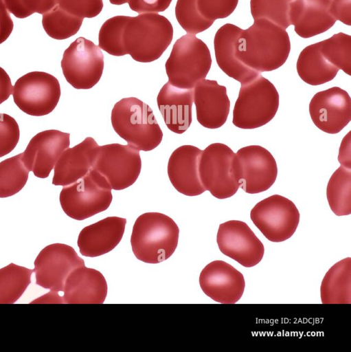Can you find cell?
Segmentation results:
<instances>
[{"label":"cell","instance_id":"cell-40","mask_svg":"<svg viewBox=\"0 0 351 352\" xmlns=\"http://www.w3.org/2000/svg\"><path fill=\"white\" fill-rule=\"evenodd\" d=\"M65 11L81 18L98 16L103 8L102 0H56Z\"/></svg>","mask_w":351,"mask_h":352},{"label":"cell","instance_id":"cell-7","mask_svg":"<svg viewBox=\"0 0 351 352\" xmlns=\"http://www.w3.org/2000/svg\"><path fill=\"white\" fill-rule=\"evenodd\" d=\"M59 199L68 217L82 221L106 210L113 196L104 177L91 168L82 178L63 186Z\"/></svg>","mask_w":351,"mask_h":352},{"label":"cell","instance_id":"cell-32","mask_svg":"<svg viewBox=\"0 0 351 352\" xmlns=\"http://www.w3.org/2000/svg\"><path fill=\"white\" fill-rule=\"evenodd\" d=\"M21 153L0 162V198L12 196L25 185L29 175Z\"/></svg>","mask_w":351,"mask_h":352},{"label":"cell","instance_id":"cell-37","mask_svg":"<svg viewBox=\"0 0 351 352\" xmlns=\"http://www.w3.org/2000/svg\"><path fill=\"white\" fill-rule=\"evenodd\" d=\"M10 13L25 19L34 13L43 14L56 4V0H3Z\"/></svg>","mask_w":351,"mask_h":352},{"label":"cell","instance_id":"cell-43","mask_svg":"<svg viewBox=\"0 0 351 352\" xmlns=\"http://www.w3.org/2000/svg\"><path fill=\"white\" fill-rule=\"evenodd\" d=\"M14 28L10 12L3 0H0V44L5 41L11 34Z\"/></svg>","mask_w":351,"mask_h":352},{"label":"cell","instance_id":"cell-13","mask_svg":"<svg viewBox=\"0 0 351 352\" xmlns=\"http://www.w3.org/2000/svg\"><path fill=\"white\" fill-rule=\"evenodd\" d=\"M36 285L51 292H63L65 282L76 268L84 261L75 250L66 244L53 243L44 248L34 261Z\"/></svg>","mask_w":351,"mask_h":352},{"label":"cell","instance_id":"cell-27","mask_svg":"<svg viewBox=\"0 0 351 352\" xmlns=\"http://www.w3.org/2000/svg\"><path fill=\"white\" fill-rule=\"evenodd\" d=\"M296 68L300 78L313 86L333 80L339 70L322 55L319 42L306 47L300 52Z\"/></svg>","mask_w":351,"mask_h":352},{"label":"cell","instance_id":"cell-44","mask_svg":"<svg viewBox=\"0 0 351 352\" xmlns=\"http://www.w3.org/2000/svg\"><path fill=\"white\" fill-rule=\"evenodd\" d=\"M13 87L7 72L0 67V104L5 101L11 94Z\"/></svg>","mask_w":351,"mask_h":352},{"label":"cell","instance_id":"cell-39","mask_svg":"<svg viewBox=\"0 0 351 352\" xmlns=\"http://www.w3.org/2000/svg\"><path fill=\"white\" fill-rule=\"evenodd\" d=\"M201 14L210 21L229 16L236 8L238 0H196Z\"/></svg>","mask_w":351,"mask_h":352},{"label":"cell","instance_id":"cell-1","mask_svg":"<svg viewBox=\"0 0 351 352\" xmlns=\"http://www.w3.org/2000/svg\"><path fill=\"white\" fill-rule=\"evenodd\" d=\"M290 51L291 41L286 30L267 19H258L242 30L236 56L245 65L261 73L283 65Z\"/></svg>","mask_w":351,"mask_h":352},{"label":"cell","instance_id":"cell-36","mask_svg":"<svg viewBox=\"0 0 351 352\" xmlns=\"http://www.w3.org/2000/svg\"><path fill=\"white\" fill-rule=\"evenodd\" d=\"M175 16L181 28L187 33L194 35L206 30L214 23L201 14L196 0H177Z\"/></svg>","mask_w":351,"mask_h":352},{"label":"cell","instance_id":"cell-22","mask_svg":"<svg viewBox=\"0 0 351 352\" xmlns=\"http://www.w3.org/2000/svg\"><path fill=\"white\" fill-rule=\"evenodd\" d=\"M126 223L125 218L108 217L84 227L77 241L81 254L96 257L113 250L123 236Z\"/></svg>","mask_w":351,"mask_h":352},{"label":"cell","instance_id":"cell-24","mask_svg":"<svg viewBox=\"0 0 351 352\" xmlns=\"http://www.w3.org/2000/svg\"><path fill=\"white\" fill-rule=\"evenodd\" d=\"M242 30L236 25L226 23L216 32L214 39L216 63L229 77L244 83L260 74L253 69L236 56V47Z\"/></svg>","mask_w":351,"mask_h":352},{"label":"cell","instance_id":"cell-25","mask_svg":"<svg viewBox=\"0 0 351 352\" xmlns=\"http://www.w3.org/2000/svg\"><path fill=\"white\" fill-rule=\"evenodd\" d=\"M99 145L91 137L60 155L54 166L52 184L68 186L85 176L92 168Z\"/></svg>","mask_w":351,"mask_h":352},{"label":"cell","instance_id":"cell-19","mask_svg":"<svg viewBox=\"0 0 351 352\" xmlns=\"http://www.w3.org/2000/svg\"><path fill=\"white\" fill-rule=\"evenodd\" d=\"M196 119L203 126L215 129L227 121L230 100L227 88L216 80L203 79L193 88Z\"/></svg>","mask_w":351,"mask_h":352},{"label":"cell","instance_id":"cell-42","mask_svg":"<svg viewBox=\"0 0 351 352\" xmlns=\"http://www.w3.org/2000/svg\"><path fill=\"white\" fill-rule=\"evenodd\" d=\"M330 11L337 21L351 25V0H332Z\"/></svg>","mask_w":351,"mask_h":352},{"label":"cell","instance_id":"cell-21","mask_svg":"<svg viewBox=\"0 0 351 352\" xmlns=\"http://www.w3.org/2000/svg\"><path fill=\"white\" fill-rule=\"evenodd\" d=\"M332 0H294L290 5L289 20L296 34L308 38L321 34L336 22L331 13Z\"/></svg>","mask_w":351,"mask_h":352},{"label":"cell","instance_id":"cell-35","mask_svg":"<svg viewBox=\"0 0 351 352\" xmlns=\"http://www.w3.org/2000/svg\"><path fill=\"white\" fill-rule=\"evenodd\" d=\"M293 1L251 0V14L254 20L267 19L286 30L291 25L289 9Z\"/></svg>","mask_w":351,"mask_h":352},{"label":"cell","instance_id":"cell-29","mask_svg":"<svg viewBox=\"0 0 351 352\" xmlns=\"http://www.w3.org/2000/svg\"><path fill=\"white\" fill-rule=\"evenodd\" d=\"M326 197L331 210L337 216L351 213V171L341 165L330 177Z\"/></svg>","mask_w":351,"mask_h":352},{"label":"cell","instance_id":"cell-20","mask_svg":"<svg viewBox=\"0 0 351 352\" xmlns=\"http://www.w3.org/2000/svg\"><path fill=\"white\" fill-rule=\"evenodd\" d=\"M202 150L183 145L171 154L168 175L174 188L186 196H196L205 191L199 177V164Z\"/></svg>","mask_w":351,"mask_h":352},{"label":"cell","instance_id":"cell-14","mask_svg":"<svg viewBox=\"0 0 351 352\" xmlns=\"http://www.w3.org/2000/svg\"><path fill=\"white\" fill-rule=\"evenodd\" d=\"M236 155L239 186L245 192H264L274 184L278 167L272 154L259 145L240 148Z\"/></svg>","mask_w":351,"mask_h":352},{"label":"cell","instance_id":"cell-34","mask_svg":"<svg viewBox=\"0 0 351 352\" xmlns=\"http://www.w3.org/2000/svg\"><path fill=\"white\" fill-rule=\"evenodd\" d=\"M131 16H115L101 26L98 34L99 47L108 54L122 56L126 54L123 45V32Z\"/></svg>","mask_w":351,"mask_h":352},{"label":"cell","instance_id":"cell-45","mask_svg":"<svg viewBox=\"0 0 351 352\" xmlns=\"http://www.w3.org/2000/svg\"><path fill=\"white\" fill-rule=\"evenodd\" d=\"M31 303H64L63 296H60L58 292H49L45 295L37 298Z\"/></svg>","mask_w":351,"mask_h":352},{"label":"cell","instance_id":"cell-17","mask_svg":"<svg viewBox=\"0 0 351 352\" xmlns=\"http://www.w3.org/2000/svg\"><path fill=\"white\" fill-rule=\"evenodd\" d=\"M70 134L56 129L41 131L28 143L21 159L29 171L39 178H47L58 159L70 144Z\"/></svg>","mask_w":351,"mask_h":352},{"label":"cell","instance_id":"cell-23","mask_svg":"<svg viewBox=\"0 0 351 352\" xmlns=\"http://www.w3.org/2000/svg\"><path fill=\"white\" fill-rule=\"evenodd\" d=\"M107 283L97 270L80 266L67 276L63 300L68 304H102L107 295Z\"/></svg>","mask_w":351,"mask_h":352},{"label":"cell","instance_id":"cell-11","mask_svg":"<svg viewBox=\"0 0 351 352\" xmlns=\"http://www.w3.org/2000/svg\"><path fill=\"white\" fill-rule=\"evenodd\" d=\"M60 65L67 82L77 89H89L101 78L104 55L91 41L78 37L65 50Z\"/></svg>","mask_w":351,"mask_h":352},{"label":"cell","instance_id":"cell-15","mask_svg":"<svg viewBox=\"0 0 351 352\" xmlns=\"http://www.w3.org/2000/svg\"><path fill=\"white\" fill-rule=\"evenodd\" d=\"M216 242L220 251L245 267H251L262 260L264 248L249 226L238 220L220 223Z\"/></svg>","mask_w":351,"mask_h":352},{"label":"cell","instance_id":"cell-46","mask_svg":"<svg viewBox=\"0 0 351 352\" xmlns=\"http://www.w3.org/2000/svg\"><path fill=\"white\" fill-rule=\"evenodd\" d=\"M111 4L114 5H122L128 2V0H109Z\"/></svg>","mask_w":351,"mask_h":352},{"label":"cell","instance_id":"cell-8","mask_svg":"<svg viewBox=\"0 0 351 352\" xmlns=\"http://www.w3.org/2000/svg\"><path fill=\"white\" fill-rule=\"evenodd\" d=\"M199 173L205 190L217 199L231 197L240 188L236 153L225 144L213 143L202 151Z\"/></svg>","mask_w":351,"mask_h":352},{"label":"cell","instance_id":"cell-5","mask_svg":"<svg viewBox=\"0 0 351 352\" xmlns=\"http://www.w3.org/2000/svg\"><path fill=\"white\" fill-rule=\"evenodd\" d=\"M280 103L275 87L261 74L241 84L233 110V124L242 129H253L269 122Z\"/></svg>","mask_w":351,"mask_h":352},{"label":"cell","instance_id":"cell-38","mask_svg":"<svg viewBox=\"0 0 351 352\" xmlns=\"http://www.w3.org/2000/svg\"><path fill=\"white\" fill-rule=\"evenodd\" d=\"M19 136V127L15 119L10 115L0 113V157L16 147Z\"/></svg>","mask_w":351,"mask_h":352},{"label":"cell","instance_id":"cell-10","mask_svg":"<svg viewBox=\"0 0 351 352\" xmlns=\"http://www.w3.org/2000/svg\"><path fill=\"white\" fill-rule=\"evenodd\" d=\"M58 80L44 72H31L15 82L12 95L14 103L24 113L43 116L51 113L60 97Z\"/></svg>","mask_w":351,"mask_h":352},{"label":"cell","instance_id":"cell-33","mask_svg":"<svg viewBox=\"0 0 351 352\" xmlns=\"http://www.w3.org/2000/svg\"><path fill=\"white\" fill-rule=\"evenodd\" d=\"M324 58L339 69L351 75V36L339 32L319 42Z\"/></svg>","mask_w":351,"mask_h":352},{"label":"cell","instance_id":"cell-2","mask_svg":"<svg viewBox=\"0 0 351 352\" xmlns=\"http://www.w3.org/2000/svg\"><path fill=\"white\" fill-rule=\"evenodd\" d=\"M179 229L172 219L159 212H146L136 219L131 245L136 258L146 263H161L175 251Z\"/></svg>","mask_w":351,"mask_h":352},{"label":"cell","instance_id":"cell-6","mask_svg":"<svg viewBox=\"0 0 351 352\" xmlns=\"http://www.w3.org/2000/svg\"><path fill=\"white\" fill-rule=\"evenodd\" d=\"M212 65L207 45L194 34H187L174 43L165 68L168 82L181 89H193L205 78Z\"/></svg>","mask_w":351,"mask_h":352},{"label":"cell","instance_id":"cell-26","mask_svg":"<svg viewBox=\"0 0 351 352\" xmlns=\"http://www.w3.org/2000/svg\"><path fill=\"white\" fill-rule=\"evenodd\" d=\"M157 102L166 125L171 131L183 133L192 123L193 89H181L167 82L160 89Z\"/></svg>","mask_w":351,"mask_h":352},{"label":"cell","instance_id":"cell-28","mask_svg":"<svg viewBox=\"0 0 351 352\" xmlns=\"http://www.w3.org/2000/svg\"><path fill=\"white\" fill-rule=\"evenodd\" d=\"M323 304H350L351 302V258H343L326 273L320 287Z\"/></svg>","mask_w":351,"mask_h":352},{"label":"cell","instance_id":"cell-18","mask_svg":"<svg viewBox=\"0 0 351 352\" xmlns=\"http://www.w3.org/2000/svg\"><path fill=\"white\" fill-rule=\"evenodd\" d=\"M201 289L208 297L223 304H234L242 297L245 282L242 274L223 261L207 264L199 276Z\"/></svg>","mask_w":351,"mask_h":352},{"label":"cell","instance_id":"cell-30","mask_svg":"<svg viewBox=\"0 0 351 352\" xmlns=\"http://www.w3.org/2000/svg\"><path fill=\"white\" fill-rule=\"evenodd\" d=\"M32 272L14 263L0 269V304L14 303L30 284Z\"/></svg>","mask_w":351,"mask_h":352},{"label":"cell","instance_id":"cell-4","mask_svg":"<svg viewBox=\"0 0 351 352\" xmlns=\"http://www.w3.org/2000/svg\"><path fill=\"white\" fill-rule=\"evenodd\" d=\"M170 21L158 13L139 14L131 16L123 32V45L126 54L140 63L158 59L173 38Z\"/></svg>","mask_w":351,"mask_h":352},{"label":"cell","instance_id":"cell-12","mask_svg":"<svg viewBox=\"0 0 351 352\" xmlns=\"http://www.w3.org/2000/svg\"><path fill=\"white\" fill-rule=\"evenodd\" d=\"M92 168L106 179L111 189L120 190L133 185L141 169L139 150L113 143L98 147Z\"/></svg>","mask_w":351,"mask_h":352},{"label":"cell","instance_id":"cell-3","mask_svg":"<svg viewBox=\"0 0 351 352\" xmlns=\"http://www.w3.org/2000/svg\"><path fill=\"white\" fill-rule=\"evenodd\" d=\"M111 120L116 133L139 151H152L162 140L163 132L152 110L137 98H125L117 102Z\"/></svg>","mask_w":351,"mask_h":352},{"label":"cell","instance_id":"cell-16","mask_svg":"<svg viewBox=\"0 0 351 352\" xmlns=\"http://www.w3.org/2000/svg\"><path fill=\"white\" fill-rule=\"evenodd\" d=\"M308 109L314 124L329 134L340 132L351 120L350 96L339 87L315 94Z\"/></svg>","mask_w":351,"mask_h":352},{"label":"cell","instance_id":"cell-31","mask_svg":"<svg viewBox=\"0 0 351 352\" xmlns=\"http://www.w3.org/2000/svg\"><path fill=\"white\" fill-rule=\"evenodd\" d=\"M42 15L44 30L49 36L56 40H64L75 35L84 19L65 11L58 4Z\"/></svg>","mask_w":351,"mask_h":352},{"label":"cell","instance_id":"cell-41","mask_svg":"<svg viewBox=\"0 0 351 352\" xmlns=\"http://www.w3.org/2000/svg\"><path fill=\"white\" fill-rule=\"evenodd\" d=\"M172 0H128L130 8L138 14L158 13L165 11Z\"/></svg>","mask_w":351,"mask_h":352},{"label":"cell","instance_id":"cell-9","mask_svg":"<svg viewBox=\"0 0 351 352\" xmlns=\"http://www.w3.org/2000/svg\"><path fill=\"white\" fill-rule=\"evenodd\" d=\"M250 217L262 234L271 242H282L292 236L299 222V212L288 198L273 195L257 203Z\"/></svg>","mask_w":351,"mask_h":352}]
</instances>
